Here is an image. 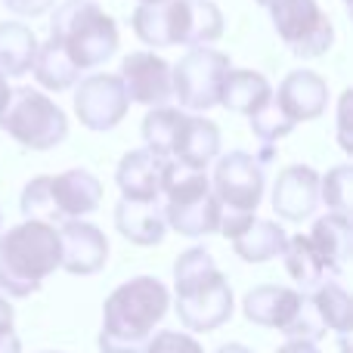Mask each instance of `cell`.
<instances>
[{
    "instance_id": "obj_1",
    "label": "cell",
    "mask_w": 353,
    "mask_h": 353,
    "mask_svg": "<svg viewBox=\"0 0 353 353\" xmlns=\"http://www.w3.org/2000/svg\"><path fill=\"white\" fill-rule=\"evenodd\" d=\"M171 292L155 276L121 282L103 304L99 353H146L155 329L168 316Z\"/></svg>"
},
{
    "instance_id": "obj_2",
    "label": "cell",
    "mask_w": 353,
    "mask_h": 353,
    "mask_svg": "<svg viewBox=\"0 0 353 353\" xmlns=\"http://www.w3.org/2000/svg\"><path fill=\"white\" fill-rule=\"evenodd\" d=\"M174 310L180 325L192 332H217L230 323L236 301L230 279L220 273L211 251L195 245L174 261Z\"/></svg>"
},
{
    "instance_id": "obj_3",
    "label": "cell",
    "mask_w": 353,
    "mask_h": 353,
    "mask_svg": "<svg viewBox=\"0 0 353 353\" xmlns=\"http://www.w3.org/2000/svg\"><path fill=\"white\" fill-rule=\"evenodd\" d=\"M59 232L41 220H22L0 232V292L28 298L59 270Z\"/></svg>"
},
{
    "instance_id": "obj_4",
    "label": "cell",
    "mask_w": 353,
    "mask_h": 353,
    "mask_svg": "<svg viewBox=\"0 0 353 353\" xmlns=\"http://www.w3.org/2000/svg\"><path fill=\"white\" fill-rule=\"evenodd\" d=\"M50 37L62 43L68 59L90 72L109 62L118 50V25L93 0H65L50 19Z\"/></svg>"
},
{
    "instance_id": "obj_5",
    "label": "cell",
    "mask_w": 353,
    "mask_h": 353,
    "mask_svg": "<svg viewBox=\"0 0 353 353\" xmlns=\"http://www.w3.org/2000/svg\"><path fill=\"white\" fill-rule=\"evenodd\" d=\"M242 313L248 323L282 332L288 341L316 344L325 335L323 323L310 307V298L288 285H254L245 294Z\"/></svg>"
},
{
    "instance_id": "obj_6",
    "label": "cell",
    "mask_w": 353,
    "mask_h": 353,
    "mask_svg": "<svg viewBox=\"0 0 353 353\" xmlns=\"http://www.w3.org/2000/svg\"><path fill=\"white\" fill-rule=\"evenodd\" d=\"M0 128L12 137L22 149L47 152L65 143L68 118L59 109V103L34 87H19L10 93V103L0 112Z\"/></svg>"
},
{
    "instance_id": "obj_7",
    "label": "cell",
    "mask_w": 353,
    "mask_h": 353,
    "mask_svg": "<svg viewBox=\"0 0 353 353\" xmlns=\"http://www.w3.org/2000/svg\"><path fill=\"white\" fill-rule=\"evenodd\" d=\"M232 62L214 47H192L171 65L174 99L189 112H208L220 105V90L230 74Z\"/></svg>"
},
{
    "instance_id": "obj_8",
    "label": "cell",
    "mask_w": 353,
    "mask_h": 353,
    "mask_svg": "<svg viewBox=\"0 0 353 353\" xmlns=\"http://www.w3.org/2000/svg\"><path fill=\"white\" fill-rule=\"evenodd\" d=\"M270 19H273L276 34L282 37L288 50L301 59H316L325 56L335 43L329 12L316 0H270Z\"/></svg>"
},
{
    "instance_id": "obj_9",
    "label": "cell",
    "mask_w": 353,
    "mask_h": 353,
    "mask_svg": "<svg viewBox=\"0 0 353 353\" xmlns=\"http://www.w3.org/2000/svg\"><path fill=\"white\" fill-rule=\"evenodd\" d=\"M267 174L263 165L248 152L217 155L211 176V192L220 201V214H254L263 201Z\"/></svg>"
},
{
    "instance_id": "obj_10",
    "label": "cell",
    "mask_w": 353,
    "mask_h": 353,
    "mask_svg": "<svg viewBox=\"0 0 353 353\" xmlns=\"http://www.w3.org/2000/svg\"><path fill=\"white\" fill-rule=\"evenodd\" d=\"M130 99L118 74H87L74 84V115L87 130H112L124 121Z\"/></svg>"
},
{
    "instance_id": "obj_11",
    "label": "cell",
    "mask_w": 353,
    "mask_h": 353,
    "mask_svg": "<svg viewBox=\"0 0 353 353\" xmlns=\"http://www.w3.org/2000/svg\"><path fill=\"white\" fill-rule=\"evenodd\" d=\"M118 78H121L130 103H140L146 109L168 105V99H174L171 62L161 59L155 50H137V53L124 56Z\"/></svg>"
},
{
    "instance_id": "obj_12",
    "label": "cell",
    "mask_w": 353,
    "mask_h": 353,
    "mask_svg": "<svg viewBox=\"0 0 353 353\" xmlns=\"http://www.w3.org/2000/svg\"><path fill=\"white\" fill-rule=\"evenodd\" d=\"M59 232V270L72 276H93L109 261V239L99 226L87 220H65L56 226Z\"/></svg>"
},
{
    "instance_id": "obj_13",
    "label": "cell",
    "mask_w": 353,
    "mask_h": 353,
    "mask_svg": "<svg viewBox=\"0 0 353 353\" xmlns=\"http://www.w3.org/2000/svg\"><path fill=\"white\" fill-rule=\"evenodd\" d=\"M273 103L279 112L298 128L304 121H316L329 105V84L323 74L310 72V68H294L282 78L279 90L273 93Z\"/></svg>"
},
{
    "instance_id": "obj_14",
    "label": "cell",
    "mask_w": 353,
    "mask_h": 353,
    "mask_svg": "<svg viewBox=\"0 0 353 353\" xmlns=\"http://www.w3.org/2000/svg\"><path fill=\"white\" fill-rule=\"evenodd\" d=\"M319 208V174L310 165H288L273 183V211L279 220L301 223Z\"/></svg>"
},
{
    "instance_id": "obj_15",
    "label": "cell",
    "mask_w": 353,
    "mask_h": 353,
    "mask_svg": "<svg viewBox=\"0 0 353 353\" xmlns=\"http://www.w3.org/2000/svg\"><path fill=\"white\" fill-rule=\"evenodd\" d=\"M134 34L140 37L146 47H186V25H189V10L186 0H168V3H152V6H137L134 16Z\"/></svg>"
},
{
    "instance_id": "obj_16",
    "label": "cell",
    "mask_w": 353,
    "mask_h": 353,
    "mask_svg": "<svg viewBox=\"0 0 353 353\" xmlns=\"http://www.w3.org/2000/svg\"><path fill=\"white\" fill-rule=\"evenodd\" d=\"M50 195H53V208L59 223L84 220L103 201V183L90 171H84V168H72V171L50 176Z\"/></svg>"
},
{
    "instance_id": "obj_17",
    "label": "cell",
    "mask_w": 353,
    "mask_h": 353,
    "mask_svg": "<svg viewBox=\"0 0 353 353\" xmlns=\"http://www.w3.org/2000/svg\"><path fill=\"white\" fill-rule=\"evenodd\" d=\"M165 168H168V159L149 152V149H134V152H128L115 168V183H118V189H121V199L159 201Z\"/></svg>"
},
{
    "instance_id": "obj_18",
    "label": "cell",
    "mask_w": 353,
    "mask_h": 353,
    "mask_svg": "<svg viewBox=\"0 0 353 353\" xmlns=\"http://www.w3.org/2000/svg\"><path fill=\"white\" fill-rule=\"evenodd\" d=\"M165 223L168 230L180 232L186 239H201V236H214L220 226V201L214 199V192H199L189 195L180 201H165Z\"/></svg>"
},
{
    "instance_id": "obj_19",
    "label": "cell",
    "mask_w": 353,
    "mask_h": 353,
    "mask_svg": "<svg viewBox=\"0 0 353 353\" xmlns=\"http://www.w3.org/2000/svg\"><path fill=\"white\" fill-rule=\"evenodd\" d=\"M115 226L130 245L140 248H152V245L165 242V211L159 201H128L121 199L115 205Z\"/></svg>"
},
{
    "instance_id": "obj_20",
    "label": "cell",
    "mask_w": 353,
    "mask_h": 353,
    "mask_svg": "<svg viewBox=\"0 0 353 353\" xmlns=\"http://www.w3.org/2000/svg\"><path fill=\"white\" fill-rule=\"evenodd\" d=\"M217 155H220V128L205 115H186V121H183V128H180V137H176L171 161L208 171V165H211Z\"/></svg>"
},
{
    "instance_id": "obj_21",
    "label": "cell",
    "mask_w": 353,
    "mask_h": 353,
    "mask_svg": "<svg viewBox=\"0 0 353 353\" xmlns=\"http://www.w3.org/2000/svg\"><path fill=\"white\" fill-rule=\"evenodd\" d=\"M350 217H341V214H325L313 223L310 230V245L316 251V257L323 261L325 273L341 276L347 270L350 261Z\"/></svg>"
},
{
    "instance_id": "obj_22",
    "label": "cell",
    "mask_w": 353,
    "mask_h": 353,
    "mask_svg": "<svg viewBox=\"0 0 353 353\" xmlns=\"http://www.w3.org/2000/svg\"><path fill=\"white\" fill-rule=\"evenodd\" d=\"M273 99V87L263 78L261 72H251V68H230L223 81V90H220V105L236 115L251 118L257 109Z\"/></svg>"
},
{
    "instance_id": "obj_23",
    "label": "cell",
    "mask_w": 353,
    "mask_h": 353,
    "mask_svg": "<svg viewBox=\"0 0 353 353\" xmlns=\"http://www.w3.org/2000/svg\"><path fill=\"white\" fill-rule=\"evenodd\" d=\"M230 242H232V251H236L245 263H267L282 254L288 236L276 220L251 217L248 226H245L236 239H230Z\"/></svg>"
},
{
    "instance_id": "obj_24",
    "label": "cell",
    "mask_w": 353,
    "mask_h": 353,
    "mask_svg": "<svg viewBox=\"0 0 353 353\" xmlns=\"http://www.w3.org/2000/svg\"><path fill=\"white\" fill-rule=\"evenodd\" d=\"M37 34L25 22H0V74L22 78L31 72L37 56Z\"/></svg>"
},
{
    "instance_id": "obj_25",
    "label": "cell",
    "mask_w": 353,
    "mask_h": 353,
    "mask_svg": "<svg viewBox=\"0 0 353 353\" xmlns=\"http://www.w3.org/2000/svg\"><path fill=\"white\" fill-rule=\"evenodd\" d=\"M31 72H34V81L43 87V90H53V93L72 90V87L81 81V68L68 59L62 43L53 41V37L37 43V56H34Z\"/></svg>"
},
{
    "instance_id": "obj_26",
    "label": "cell",
    "mask_w": 353,
    "mask_h": 353,
    "mask_svg": "<svg viewBox=\"0 0 353 353\" xmlns=\"http://www.w3.org/2000/svg\"><path fill=\"white\" fill-rule=\"evenodd\" d=\"M307 298H310L313 313L319 316L325 332H335V335H341V338L347 335L353 325V301L341 282H332V279L319 282Z\"/></svg>"
},
{
    "instance_id": "obj_27",
    "label": "cell",
    "mask_w": 353,
    "mask_h": 353,
    "mask_svg": "<svg viewBox=\"0 0 353 353\" xmlns=\"http://www.w3.org/2000/svg\"><path fill=\"white\" fill-rule=\"evenodd\" d=\"M279 257L285 261V273L292 276L294 288H298L301 294H310L319 282H325V267L316 257V251H313L307 236H288Z\"/></svg>"
},
{
    "instance_id": "obj_28",
    "label": "cell",
    "mask_w": 353,
    "mask_h": 353,
    "mask_svg": "<svg viewBox=\"0 0 353 353\" xmlns=\"http://www.w3.org/2000/svg\"><path fill=\"white\" fill-rule=\"evenodd\" d=\"M183 121H186V112L174 109V105H155V109H149V115L143 118V143H146L149 152L161 155V159H171Z\"/></svg>"
},
{
    "instance_id": "obj_29",
    "label": "cell",
    "mask_w": 353,
    "mask_h": 353,
    "mask_svg": "<svg viewBox=\"0 0 353 353\" xmlns=\"http://www.w3.org/2000/svg\"><path fill=\"white\" fill-rule=\"evenodd\" d=\"M186 47H211L223 37V12L214 0H186Z\"/></svg>"
},
{
    "instance_id": "obj_30",
    "label": "cell",
    "mask_w": 353,
    "mask_h": 353,
    "mask_svg": "<svg viewBox=\"0 0 353 353\" xmlns=\"http://www.w3.org/2000/svg\"><path fill=\"white\" fill-rule=\"evenodd\" d=\"M350 189H353V168L338 165L325 176H319V201L329 208V214L350 217Z\"/></svg>"
},
{
    "instance_id": "obj_31",
    "label": "cell",
    "mask_w": 353,
    "mask_h": 353,
    "mask_svg": "<svg viewBox=\"0 0 353 353\" xmlns=\"http://www.w3.org/2000/svg\"><path fill=\"white\" fill-rule=\"evenodd\" d=\"M19 208H22L25 220H41V223H50V226L59 223L56 208H53V195H50V176L47 174L25 183L22 199H19Z\"/></svg>"
},
{
    "instance_id": "obj_32",
    "label": "cell",
    "mask_w": 353,
    "mask_h": 353,
    "mask_svg": "<svg viewBox=\"0 0 353 353\" xmlns=\"http://www.w3.org/2000/svg\"><path fill=\"white\" fill-rule=\"evenodd\" d=\"M251 121V130H254V137L263 143V146H270V143H276V140H282V137H288L294 130V124L288 121L285 115L279 112V105L270 99L263 109H257L254 115L248 118Z\"/></svg>"
},
{
    "instance_id": "obj_33",
    "label": "cell",
    "mask_w": 353,
    "mask_h": 353,
    "mask_svg": "<svg viewBox=\"0 0 353 353\" xmlns=\"http://www.w3.org/2000/svg\"><path fill=\"white\" fill-rule=\"evenodd\" d=\"M146 353H205V347H201L199 338L189 335V332L165 329V332H155L152 335Z\"/></svg>"
},
{
    "instance_id": "obj_34",
    "label": "cell",
    "mask_w": 353,
    "mask_h": 353,
    "mask_svg": "<svg viewBox=\"0 0 353 353\" xmlns=\"http://www.w3.org/2000/svg\"><path fill=\"white\" fill-rule=\"evenodd\" d=\"M12 16H22V19H34V16H43L56 6V0H0Z\"/></svg>"
},
{
    "instance_id": "obj_35",
    "label": "cell",
    "mask_w": 353,
    "mask_h": 353,
    "mask_svg": "<svg viewBox=\"0 0 353 353\" xmlns=\"http://www.w3.org/2000/svg\"><path fill=\"white\" fill-rule=\"evenodd\" d=\"M350 90L341 93V103H338V143H341L344 152H353V143H350V134H347V124H350Z\"/></svg>"
},
{
    "instance_id": "obj_36",
    "label": "cell",
    "mask_w": 353,
    "mask_h": 353,
    "mask_svg": "<svg viewBox=\"0 0 353 353\" xmlns=\"http://www.w3.org/2000/svg\"><path fill=\"white\" fill-rule=\"evenodd\" d=\"M12 319H16V310H12L10 298H6V294L0 292V335L12 332Z\"/></svg>"
},
{
    "instance_id": "obj_37",
    "label": "cell",
    "mask_w": 353,
    "mask_h": 353,
    "mask_svg": "<svg viewBox=\"0 0 353 353\" xmlns=\"http://www.w3.org/2000/svg\"><path fill=\"white\" fill-rule=\"evenodd\" d=\"M276 353H319V347L313 341H285Z\"/></svg>"
},
{
    "instance_id": "obj_38",
    "label": "cell",
    "mask_w": 353,
    "mask_h": 353,
    "mask_svg": "<svg viewBox=\"0 0 353 353\" xmlns=\"http://www.w3.org/2000/svg\"><path fill=\"white\" fill-rule=\"evenodd\" d=\"M0 353H22V341H19L16 332H6V335H0Z\"/></svg>"
},
{
    "instance_id": "obj_39",
    "label": "cell",
    "mask_w": 353,
    "mask_h": 353,
    "mask_svg": "<svg viewBox=\"0 0 353 353\" xmlns=\"http://www.w3.org/2000/svg\"><path fill=\"white\" fill-rule=\"evenodd\" d=\"M10 84H6V78H3V74H0V112H3L6 109V103H10Z\"/></svg>"
},
{
    "instance_id": "obj_40",
    "label": "cell",
    "mask_w": 353,
    "mask_h": 353,
    "mask_svg": "<svg viewBox=\"0 0 353 353\" xmlns=\"http://www.w3.org/2000/svg\"><path fill=\"white\" fill-rule=\"evenodd\" d=\"M217 353H254V350L245 347V344H236V341H232V344H223V347H217Z\"/></svg>"
},
{
    "instance_id": "obj_41",
    "label": "cell",
    "mask_w": 353,
    "mask_h": 353,
    "mask_svg": "<svg viewBox=\"0 0 353 353\" xmlns=\"http://www.w3.org/2000/svg\"><path fill=\"white\" fill-rule=\"evenodd\" d=\"M143 6H152V3H168V0H140Z\"/></svg>"
},
{
    "instance_id": "obj_42",
    "label": "cell",
    "mask_w": 353,
    "mask_h": 353,
    "mask_svg": "<svg viewBox=\"0 0 353 353\" xmlns=\"http://www.w3.org/2000/svg\"><path fill=\"white\" fill-rule=\"evenodd\" d=\"M257 3H261V6H267V3H270V0H257Z\"/></svg>"
},
{
    "instance_id": "obj_43",
    "label": "cell",
    "mask_w": 353,
    "mask_h": 353,
    "mask_svg": "<svg viewBox=\"0 0 353 353\" xmlns=\"http://www.w3.org/2000/svg\"><path fill=\"white\" fill-rule=\"evenodd\" d=\"M344 3H350V0H344Z\"/></svg>"
},
{
    "instance_id": "obj_44",
    "label": "cell",
    "mask_w": 353,
    "mask_h": 353,
    "mask_svg": "<svg viewBox=\"0 0 353 353\" xmlns=\"http://www.w3.org/2000/svg\"><path fill=\"white\" fill-rule=\"evenodd\" d=\"M0 220H3V217H0Z\"/></svg>"
}]
</instances>
